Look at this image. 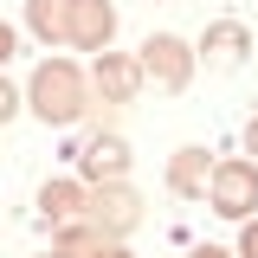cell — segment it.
<instances>
[{
  "label": "cell",
  "mask_w": 258,
  "mask_h": 258,
  "mask_svg": "<svg viewBox=\"0 0 258 258\" xmlns=\"http://www.w3.org/2000/svg\"><path fill=\"white\" fill-rule=\"evenodd\" d=\"M91 174H123V142H91Z\"/></svg>",
  "instance_id": "cell-7"
},
{
  "label": "cell",
  "mask_w": 258,
  "mask_h": 258,
  "mask_svg": "<svg viewBox=\"0 0 258 258\" xmlns=\"http://www.w3.org/2000/svg\"><path fill=\"white\" fill-rule=\"evenodd\" d=\"M187 258H226V252H213V245H200V252H187Z\"/></svg>",
  "instance_id": "cell-15"
},
{
  "label": "cell",
  "mask_w": 258,
  "mask_h": 258,
  "mask_svg": "<svg viewBox=\"0 0 258 258\" xmlns=\"http://www.w3.org/2000/svg\"><path fill=\"white\" fill-rule=\"evenodd\" d=\"M245 258H258V220L245 226Z\"/></svg>",
  "instance_id": "cell-12"
},
{
  "label": "cell",
  "mask_w": 258,
  "mask_h": 258,
  "mask_svg": "<svg viewBox=\"0 0 258 258\" xmlns=\"http://www.w3.org/2000/svg\"><path fill=\"white\" fill-rule=\"evenodd\" d=\"M174 187H181V194L200 187V149H181V161H174Z\"/></svg>",
  "instance_id": "cell-9"
},
{
  "label": "cell",
  "mask_w": 258,
  "mask_h": 258,
  "mask_svg": "<svg viewBox=\"0 0 258 258\" xmlns=\"http://www.w3.org/2000/svg\"><path fill=\"white\" fill-rule=\"evenodd\" d=\"M26 20H32V32L64 39L71 32V0H26Z\"/></svg>",
  "instance_id": "cell-5"
},
{
  "label": "cell",
  "mask_w": 258,
  "mask_h": 258,
  "mask_svg": "<svg viewBox=\"0 0 258 258\" xmlns=\"http://www.w3.org/2000/svg\"><path fill=\"white\" fill-rule=\"evenodd\" d=\"M213 207L232 213V220H245L258 207V168L252 161H220V168H213Z\"/></svg>",
  "instance_id": "cell-2"
},
{
  "label": "cell",
  "mask_w": 258,
  "mask_h": 258,
  "mask_svg": "<svg viewBox=\"0 0 258 258\" xmlns=\"http://www.w3.org/2000/svg\"><path fill=\"white\" fill-rule=\"evenodd\" d=\"M213 45H220L213 58H220V64H232V58H239V45H245V32H239V26H220V32H213Z\"/></svg>",
  "instance_id": "cell-10"
},
{
  "label": "cell",
  "mask_w": 258,
  "mask_h": 258,
  "mask_svg": "<svg viewBox=\"0 0 258 258\" xmlns=\"http://www.w3.org/2000/svg\"><path fill=\"white\" fill-rule=\"evenodd\" d=\"M97 84H103L110 97H129V91H136V64H116V58H103V71H97Z\"/></svg>",
  "instance_id": "cell-6"
},
{
  "label": "cell",
  "mask_w": 258,
  "mask_h": 258,
  "mask_svg": "<svg viewBox=\"0 0 258 258\" xmlns=\"http://www.w3.org/2000/svg\"><path fill=\"white\" fill-rule=\"evenodd\" d=\"M245 149H252V155H258V116H252V129H245Z\"/></svg>",
  "instance_id": "cell-13"
},
{
  "label": "cell",
  "mask_w": 258,
  "mask_h": 258,
  "mask_svg": "<svg viewBox=\"0 0 258 258\" xmlns=\"http://www.w3.org/2000/svg\"><path fill=\"white\" fill-rule=\"evenodd\" d=\"M13 58V26H0V64Z\"/></svg>",
  "instance_id": "cell-11"
},
{
  "label": "cell",
  "mask_w": 258,
  "mask_h": 258,
  "mask_svg": "<svg viewBox=\"0 0 258 258\" xmlns=\"http://www.w3.org/2000/svg\"><path fill=\"white\" fill-rule=\"evenodd\" d=\"M39 207H45L52 220H71V213H78V187H64V181H58V187L39 194Z\"/></svg>",
  "instance_id": "cell-8"
},
{
  "label": "cell",
  "mask_w": 258,
  "mask_h": 258,
  "mask_svg": "<svg viewBox=\"0 0 258 258\" xmlns=\"http://www.w3.org/2000/svg\"><path fill=\"white\" fill-rule=\"evenodd\" d=\"M110 26H116V13L103 7V0H71V45H103L110 39Z\"/></svg>",
  "instance_id": "cell-4"
},
{
  "label": "cell",
  "mask_w": 258,
  "mask_h": 258,
  "mask_svg": "<svg viewBox=\"0 0 258 258\" xmlns=\"http://www.w3.org/2000/svg\"><path fill=\"white\" fill-rule=\"evenodd\" d=\"M32 110L45 116V123H78L84 116V78H78V64H64V58H52V64H39V78H32Z\"/></svg>",
  "instance_id": "cell-1"
},
{
  "label": "cell",
  "mask_w": 258,
  "mask_h": 258,
  "mask_svg": "<svg viewBox=\"0 0 258 258\" xmlns=\"http://www.w3.org/2000/svg\"><path fill=\"white\" fill-rule=\"evenodd\" d=\"M142 64L155 71L168 91H181V84H187V45H181V39H168V32H155V39L142 45Z\"/></svg>",
  "instance_id": "cell-3"
},
{
  "label": "cell",
  "mask_w": 258,
  "mask_h": 258,
  "mask_svg": "<svg viewBox=\"0 0 258 258\" xmlns=\"http://www.w3.org/2000/svg\"><path fill=\"white\" fill-rule=\"evenodd\" d=\"M7 110H13V91H7V84H0V116H7Z\"/></svg>",
  "instance_id": "cell-14"
}]
</instances>
